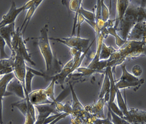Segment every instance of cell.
I'll return each mask as SVG.
<instances>
[{
  "instance_id": "cell-1",
  "label": "cell",
  "mask_w": 146,
  "mask_h": 124,
  "mask_svg": "<svg viewBox=\"0 0 146 124\" xmlns=\"http://www.w3.org/2000/svg\"><path fill=\"white\" fill-rule=\"evenodd\" d=\"M144 1L141 5H136L130 1L123 17L115 29L119 36L126 41L128 35L136 24L146 20V8Z\"/></svg>"
},
{
  "instance_id": "cell-2",
  "label": "cell",
  "mask_w": 146,
  "mask_h": 124,
  "mask_svg": "<svg viewBox=\"0 0 146 124\" xmlns=\"http://www.w3.org/2000/svg\"><path fill=\"white\" fill-rule=\"evenodd\" d=\"M48 25H45L40 30V35L38 39V47L40 52L45 63L46 69L49 72L52 67L53 62L54 55L48 34Z\"/></svg>"
},
{
  "instance_id": "cell-3",
  "label": "cell",
  "mask_w": 146,
  "mask_h": 124,
  "mask_svg": "<svg viewBox=\"0 0 146 124\" xmlns=\"http://www.w3.org/2000/svg\"><path fill=\"white\" fill-rule=\"evenodd\" d=\"M121 58H135L146 54V42L127 41L118 50Z\"/></svg>"
},
{
  "instance_id": "cell-4",
  "label": "cell",
  "mask_w": 146,
  "mask_h": 124,
  "mask_svg": "<svg viewBox=\"0 0 146 124\" xmlns=\"http://www.w3.org/2000/svg\"><path fill=\"white\" fill-rule=\"evenodd\" d=\"M11 52L12 54H20L24 58L25 62L31 64L32 66H35V63L32 60L31 56L28 53L25 42L23 37V34L18 27L12 38L11 42Z\"/></svg>"
},
{
  "instance_id": "cell-5",
  "label": "cell",
  "mask_w": 146,
  "mask_h": 124,
  "mask_svg": "<svg viewBox=\"0 0 146 124\" xmlns=\"http://www.w3.org/2000/svg\"><path fill=\"white\" fill-rule=\"evenodd\" d=\"M49 40L57 41L71 48H76L85 52L89 46L90 40L82 38L77 36H70L68 38H49Z\"/></svg>"
},
{
  "instance_id": "cell-6",
  "label": "cell",
  "mask_w": 146,
  "mask_h": 124,
  "mask_svg": "<svg viewBox=\"0 0 146 124\" xmlns=\"http://www.w3.org/2000/svg\"><path fill=\"white\" fill-rule=\"evenodd\" d=\"M15 56V61L13 67V72L15 78L20 81L25 88V77L27 74V66L24 58L20 54H12Z\"/></svg>"
},
{
  "instance_id": "cell-7",
  "label": "cell",
  "mask_w": 146,
  "mask_h": 124,
  "mask_svg": "<svg viewBox=\"0 0 146 124\" xmlns=\"http://www.w3.org/2000/svg\"><path fill=\"white\" fill-rule=\"evenodd\" d=\"M126 40L146 42V20L135 25L128 35Z\"/></svg>"
},
{
  "instance_id": "cell-8",
  "label": "cell",
  "mask_w": 146,
  "mask_h": 124,
  "mask_svg": "<svg viewBox=\"0 0 146 124\" xmlns=\"http://www.w3.org/2000/svg\"><path fill=\"white\" fill-rule=\"evenodd\" d=\"M25 10H27V8L25 4L23 6L17 8L15 2L12 1L9 11L6 14L3 16V19L0 22V29L6 25L15 23V21L19 14Z\"/></svg>"
},
{
  "instance_id": "cell-9",
  "label": "cell",
  "mask_w": 146,
  "mask_h": 124,
  "mask_svg": "<svg viewBox=\"0 0 146 124\" xmlns=\"http://www.w3.org/2000/svg\"><path fill=\"white\" fill-rule=\"evenodd\" d=\"M105 104L104 98H99L96 103L84 106V109L96 119H104L106 117L104 113Z\"/></svg>"
},
{
  "instance_id": "cell-10",
  "label": "cell",
  "mask_w": 146,
  "mask_h": 124,
  "mask_svg": "<svg viewBox=\"0 0 146 124\" xmlns=\"http://www.w3.org/2000/svg\"><path fill=\"white\" fill-rule=\"evenodd\" d=\"M30 101L34 106L52 104L51 100L48 98L44 89H39L32 91L28 94Z\"/></svg>"
},
{
  "instance_id": "cell-11",
  "label": "cell",
  "mask_w": 146,
  "mask_h": 124,
  "mask_svg": "<svg viewBox=\"0 0 146 124\" xmlns=\"http://www.w3.org/2000/svg\"><path fill=\"white\" fill-rule=\"evenodd\" d=\"M69 86L72 97V103L71 104V106L72 109V113L70 117H79L82 114L84 113L86 111L84 109V106L80 103L78 97H77L74 88L71 83H69Z\"/></svg>"
},
{
  "instance_id": "cell-12",
  "label": "cell",
  "mask_w": 146,
  "mask_h": 124,
  "mask_svg": "<svg viewBox=\"0 0 146 124\" xmlns=\"http://www.w3.org/2000/svg\"><path fill=\"white\" fill-rule=\"evenodd\" d=\"M123 119L130 124L135 122H146V111L134 108L129 109L128 114Z\"/></svg>"
},
{
  "instance_id": "cell-13",
  "label": "cell",
  "mask_w": 146,
  "mask_h": 124,
  "mask_svg": "<svg viewBox=\"0 0 146 124\" xmlns=\"http://www.w3.org/2000/svg\"><path fill=\"white\" fill-rule=\"evenodd\" d=\"M24 89L21 83L15 77L9 83L6 90L12 93V95L15 94L19 97L23 99L25 98Z\"/></svg>"
},
{
  "instance_id": "cell-14",
  "label": "cell",
  "mask_w": 146,
  "mask_h": 124,
  "mask_svg": "<svg viewBox=\"0 0 146 124\" xmlns=\"http://www.w3.org/2000/svg\"><path fill=\"white\" fill-rule=\"evenodd\" d=\"M38 112V117H42L46 119L51 114L56 115L61 113L57 111L54 103L35 106Z\"/></svg>"
},
{
  "instance_id": "cell-15",
  "label": "cell",
  "mask_w": 146,
  "mask_h": 124,
  "mask_svg": "<svg viewBox=\"0 0 146 124\" xmlns=\"http://www.w3.org/2000/svg\"><path fill=\"white\" fill-rule=\"evenodd\" d=\"M15 26V23H14L0 29V36L4 39L11 50L12 38L16 32Z\"/></svg>"
},
{
  "instance_id": "cell-16",
  "label": "cell",
  "mask_w": 146,
  "mask_h": 124,
  "mask_svg": "<svg viewBox=\"0 0 146 124\" xmlns=\"http://www.w3.org/2000/svg\"><path fill=\"white\" fill-rule=\"evenodd\" d=\"M130 1H125L120 0L117 1L116 5V16L115 19V24L114 27L117 28V25L119 24L120 20L125 14L126 8L129 4Z\"/></svg>"
},
{
  "instance_id": "cell-17",
  "label": "cell",
  "mask_w": 146,
  "mask_h": 124,
  "mask_svg": "<svg viewBox=\"0 0 146 124\" xmlns=\"http://www.w3.org/2000/svg\"><path fill=\"white\" fill-rule=\"evenodd\" d=\"M43 1H35V3L33 4V5L27 10V14L25 15L23 24H22L21 27L19 28L20 31L21 32L23 29V32H22L23 34H24V33L25 32L27 25L29 24L30 21L31 20V18L34 15L36 9H37L38 6L41 4V3Z\"/></svg>"
},
{
  "instance_id": "cell-18",
  "label": "cell",
  "mask_w": 146,
  "mask_h": 124,
  "mask_svg": "<svg viewBox=\"0 0 146 124\" xmlns=\"http://www.w3.org/2000/svg\"><path fill=\"white\" fill-rule=\"evenodd\" d=\"M15 77L14 74L12 72L5 75L0 79V96L4 97V96L12 95V93L7 91L6 89L9 83Z\"/></svg>"
},
{
  "instance_id": "cell-19",
  "label": "cell",
  "mask_w": 146,
  "mask_h": 124,
  "mask_svg": "<svg viewBox=\"0 0 146 124\" xmlns=\"http://www.w3.org/2000/svg\"><path fill=\"white\" fill-rule=\"evenodd\" d=\"M115 86L118 90H121L123 89H126L127 88H130L131 87H139L142 84H143L144 80L143 79L139 80L138 82H128L123 81V80H118L117 81H115Z\"/></svg>"
},
{
  "instance_id": "cell-20",
  "label": "cell",
  "mask_w": 146,
  "mask_h": 124,
  "mask_svg": "<svg viewBox=\"0 0 146 124\" xmlns=\"http://www.w3.org/2000/svg\"><path fill=\"white\" fill-rule=\"evenodd\" d=\"M115 99H117V105L124 115L123 117H126L128 114L129 109L120 90H118L117 91Z\"/></svg>"
},
{
  "instance_id": "cell-21",
  "label": "cell",
  "mask_w": 146,
  "mask_h": 124,
  "mask_svg": "<svg viewBox=\"0 0 146 124\" xmlns=\"http://www.w3.org/2000/svg\"><path fill=\"white\" fill-rule=\"evenodd\" d=\"M70 70L71 68L64 66L60 72L53 76L56 79V82L58 83L62 87H63V84L65 80L68 78L69 75H70Z\"/></svg>"
},
{
  "instance_id": "cell-22",
  "label": "cell",
  "mask_w": 146,
  "mask_h": 124,
  "mask_svg": "<svg viewBox=\"0 0 146 124\" xmlns=\"http://www.w3.org/2000/svg\"><path fill=\"white\" fill-rule=\"evenodd\" d=\"M117 50L112 46H108L105 43H103L100 52V60H107Z\"/></svg>"
},
{
  "instance_id": "cell-23",
  "label": "cell",
  "mask_w": 146,
  "mask_h": 124,
  "mask_svg": "<svg viewBox=\"0 0 146 124\" xmlns=\"http://www.w3.org/2000/svg\"><path fill=\"white\" fill-rule=\"evenodd\" d=\"M56 83V80L55 78L52 76L51 77V82L48 87L45 89H44L46 94L48 96V98L54 103H56L58 100L56 98L54 95V88Z\"/></svg>"
},
{
  "instance_id": "cell-24",
  "label": "cell",
  "mask_w": 146,
  "mask_h": 124,
  "mask_svg": "<svg viewBox=\"0 0 146 124\" xmlns=\"http://www.w3.org/2000/svg\"><path fill=\"white\" fill-rule=\"evenodd\" d=\"M121 69H122V75L119 80H123L125 82H138L139 79L133 76L132 74L128 72L126 68V64H121Z\"/></svg>"
},
{
  "instance_id": "cell-25",
  "label": "cell",
  "mask_w": 146,
  "mask_h": 124,
  "mask_svg": "<svg viewBox=\"0 0 146 124\" xmlns=\"http://www.w3.org/2000/svg\"><path fill=\"white\" fill-rule=\"evenodd\" d=\"M104 74V80L102 82V86L101 88L100 94L99 95V98H102L105 94L110 93V80L109 79L108 74L105 70V72Z\"/></svg>"
},
{
  "instance_id": "cell-26",
  "label": "cell",
  "mask_w": 146,
  "mask_h": 124,
  "mask_svg": "<svg viewBox=\"0 0 146 124\" xmlns=\"http://www.w3.org/2000/svg\"><path fill=\"white\" fill-rule=\"evenodd\" d=\"M27 74L25 77V88L28 93L32 91V83L33 79L35 77V75L31 71V68L27 67Z\"/></svg>"
},
{
  "instance_id": "cell-27",
  "label": "cell",
  "mask_w": 146,
  "mask_h": 124,
  "mask_svg": "<svg viewBox=\"0 0 146 124\" xmlns=\"http://www.w3.org/2000/svg\"><path fill=\"white\" fill-rule=\"evenodd\" d=\"M11 105L12 107H15L18 109L25 117L28 111V105L27 99L25 98V99H22L21 100L17 102L13 103V104H11Z\"/></svg>"
},
{
  "instance_id": "cell-28",
  "label": "cell",
  "mask_w": 146,
  "mask_h": 124,
  "mask_svg": "<svg viewBox=\"0 0 146 124\" xmlns=\"http://www.w3.org/2000/svg\"><path fill=\"white\" fill-rule=\"evenodd\" d=\"M106 29L108 34L111 35L114 37L115 39V44L119 47V48L122 47L123 44H125V42L126 41L123 40L119 36V35L117 33L116 29L114 27L107 28Z\"/></svg>"
},
{
  "instance_id": "cell-29",
  "label": "cell",
  "mask_w": 146,
  "mask_h": 124,
  "mask_svg": "<svg viewBox=\"0 0 146 124\" xmlns=\"http://www.w3.org/2000/svg\"><path fill=\"white\" fill-rule=\"evenodd\" d=\"M78 12L84 17L85 20H88L89 21L95 22L94 12L85 9L82 6L80 8Z\"/></svg>"
},
{
  "instance_id": "cell-30",
  "label": "cell",
  "mask_w": 146,
  "mask_h": 124,
  "mask_svg": "<svg viewBox=\"0 0 146 124\" xmlns=\"http://www.w3.org/2000/svg\"><path fill=\"white\" fill-rule=\"evenodd\" d=\"M15 61V56L11 55L9 58L0 59V71L9 67H13Z\"/></svg>"
},
{
  "instance_id": "cell-31",
  "label": "cell",
  "mask_w": 146,
  "mask_h": 124,
  "mask_svg": "<svg viewBox=\"0 0 146 124\" xmlns=\"http://www.w3.org/2000/svg\"><path fill=\"white\" fill-rule=\"evenodd\" d=\"M76 71H78V72H80L82 76H89L93 74H96V73H102L100 71H97L96 70L93 69L91 68L87 67H80L79 68L77 69Z\"/></svg>"
},
{
  "instance_id": "cell-32",
  "label": "cell",
  "mask_w": 146,
  "mask_h": 124,
  "mask_svg": "<svg viewBox=\"0 0 146 124\" xmlns=\"http://www.w3.org/2000/svg\"><path fill=\"white\" fill-rule=\"evenodd\" d=\"M101 13L102 20L106 22L110 19V11L104 1H101Z\"/></svg>"
},
{
  "instance_id": "cell-33",
  "label": "cell",
  "mask_w": 146,
  "mask_h": 124,
  "mask_svg": "<svg viewBox=\"0 0 146 124\" xmlns=\"http://www.w3.org/2000/svg\"><path fill=\"white\" fill-rule=\"evenodd\" d=\"M82 1L78 0H72L69 1V8L70 11L76 13L79 11L80 8L82 6Z\"/></svg>"
},
{
  "instance_id": "cell-34",
  "label": "cell",
  "mask_w": 146,
  "mask_h": 124,
  "mask_svg": "<svg viewBox=\"0 0 146 124\" xmlns=\"http://www.w3.org/2000/svg\"><path fill=\"white\" fill-rule=\"evenodd\" d=\"M6 45V43L4 39L0 36V59H6L10 58V56L7 55L5 50Z\"/></svg>"
},
{
  "instance_id": "cell-35",
  "label": "cell",
  "mask_w": 146,
  "mask_h": 124,
  "mask_svg": "<svg viewBox=\"0 0 146 124\" xmlns=\"http://www.w3.org/2000/svg\"><path fill=\"white\" fill-rule=\"evenodd\" d=\"M108 108H109L115 114V115H117L123 119L124 115H123L122 111H120L119 108H118L115 102L108 103Z\"/></svg>"
},
{
  "instance_id": "cell-36",
  "label": "cell",
  "mask_w": 146,
  "mask_h": 124,
  "mask_svg": "<svg viewBox=\"0 0 146 124\" xmlns=\"http://www.w3.org/2000/svg\"><path fill=\"white\" fill-rule=\"evenodd\" d=\"M132 74L135 77L139 78L142 75L143 70L141 66L139 65H135L131 69Z\"/></svg>"
},
{
  "instance_id": "cell-37",
  "label": "cell",
  "mask_w": 146,
  "mask_h": 124,
  "mask_svg": "<svg viewBox=\"0 0 146 124\" xmlns=\"http://www.w3.org/2000/svg\"><path fill=\"white\" fill-rule=\"evenodd\" d=\"M95 22L102 19L101 13V1H97L96 4V9L95 13Z\"/></svg>"
},
{
  "instance_id": "cell-38",
  "label": "cell",
  "mask_w": 146,
  "mask_h": 124,
  "mask_svg": "<svg viewBox=\"0 0 146 124\" xmlns=\"http://www.w3.org/2000/svg\"><path fill=\"white\" fill-rule=\"evenodd\" d=\"M85 21V19L84 17L80 13H78L77 17V34L76 36L78 37L80 36V29H81V25H82L83 22Z\"/></svg>"
},
{
  "instance_id": "cell-39",
  "label": "cell",
  "mask_w": 146,
  "mask_h": 124,
  "mask_svg": "<svg viewBox=\"0 0 146 124\" xmlns=\"http://www.w3.org/2000/svg\"><path fill=\"white\" fill-rule=\"evenodd\" d=\"M95 122L98 124H114L110 119V113L108 111V116L104 119H97Z\"/></svg>"
},
{
  "instance_id": "cell-40",
  "label": "cell",
  "mask_w": 146,
  "mask_h": 124,
  "mask_svg": "<svg viewBox=\"0 0 146 124\" xmlns=\"http://www.w3.org/2000/svg\"><path fill=\"white\" fill-rule=\"evenodd\" d=\"M68 116V114L65 113H61L60 114V115H59L57 117H56V119H54L50 122L49 123H48L46 124H56L60 120H62V119H64V118Z\"/></svg>"
},
{
  "instance_id": "cell-41",
  "label": "cell",
  "mask_w": 146,
  "mask_h": 124,
  "mask_svg": "<svg viewBox=\"0 0 146 124\" xmlns=\"http://www.w3.org/2000/svg\"><path fill=\"white\" fill-rule=\"evenodd\" d=\"M35 122V121L33 119L30 112L27 111V115L25 117V121L24 124H34Z\"/></svg>"
},
{
  "instance_id": "cell-42",
  "label": "cell",
  "mask_w": 146,
  "mask_h": 124,
  "mask_svg": "<svg viewBox=\"0 0 146 124\" xmlns=\"http://www.w3.org/2000/svg\"><path fill=\"white\" fill-rule=\"evenodd\" d=\"M3 97L0 96V124H3Z\"/></svg>"
},
{
  "instance_id": "cell-43",
  "label": "cell",
  "mask_w": 146,
  "mask_h": 124,
  "mask_svg": "<svg viewBox=\"0 0 146 124\" xmlns=\"http://www.w3.org/2000/svg\"><path fill=\"white\" fill-rule=\"evenodd\" d=\"M80 51V50H78L76 48H70V53L71 56L72 58H73L74 56H75L77 55L78 53Z\"/></svg>"
},
{
  "instance_id": "cell-44",
  "label": "cell",
  "mask_w": 146,
  "mask_h": 124,
  "mask_svg": "<svg viewBox=\"0 0 146 124\" xmlns=\"http://www.w3.org/2000/svg\"><path fill=\"white\" fill-rule=\"evenodd\" d=\"M130 124H146V122H135Z\"/></svg>"
},
{
  "instance_id": "cell-45",
  "label": "cell",
  "mask_w": 146,
  "mask_h": 124,
  "mask_svg": "<svg viewBox=\"0 0 146 124\" xmlns=\"http://www.w3.org/2000/svg\"><path fill=\"white\" fill-rule=\"evenodd\" d=\"M8 124H12V122L10 121L9 123H8Z\"/></svg>"
},
{
  "instance_id": "cell-46",
  "label": "cell",
  "mask_w": 146,
  "mask_h": 124,
  "mask_svg": "<svg viewBox=\"0 0 146 124\" xmlns=\"http://www.w3.org/2000/svg\"><path fill=\"white\" fill-rule=\"evenodd\" d=\"M94 124H97V123H96V122H94Z\"/></svg>"
}]
</instances>
